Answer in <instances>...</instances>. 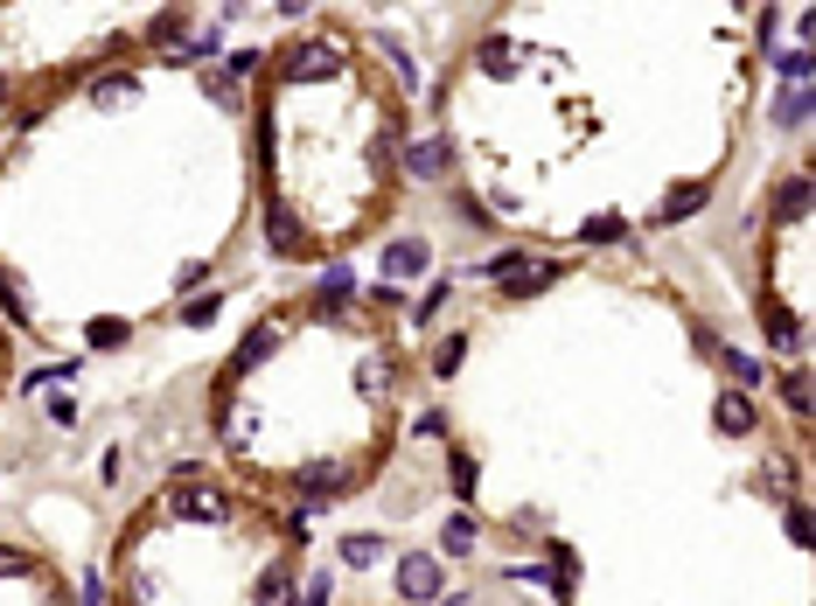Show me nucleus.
Here are the masks:
<instances>
[{
  "mask_svg": "<svg viewBox=\"0 0 816 606\" xmlns=\"http://www.w3.org/2000/svg\"><path fill=\"white\" fill-rule=\"evenodd\" d=\"M161 509L181 516V523H230V509H238V503H230L217 481H203V474H175L168 495H161Z\"/></svg>",
  "mask_w": 816,
  "mask_h": 606,
  "instance_id": "obj_1",
  "label": "nucleus"
},
{
  "mask_svg": "<svg viewBox=\"0 0 816 606\" xmlns=\"http://www.w3.org/2000/svg\"><path fill=\"white\" fill-rule=\"evenodd\" d=\"M446 593V565L433 558V550H405L399 558V599L405 606H433Z\"/></svg>",
  "mask_w": 816,
  "mask_h": 606,
  "instance_id": "obj_2",
  "label": "nucleus"
},
{
  "mask_svg": "<svg viewBox=\"0 0 816 606\" xmlns=\"http://www.w3.org/2000/svg\"><path fill=\"white\" fill-rule=\"evenodd\" d=\"M342 57H350V42H342V36H307V42H301L279 70H286V85H314V77L342 70Z\"/></svg>",
  "mask_w": 816,
  "mask_h": 606,
  "instance_id": "obj_3",
  "label": "nucleus"
},
{
  "mask_svg": "<svg viewBox=\"0 0 816 606\" xmlns=\"http://www.w3.org/2000/svg\"><path fill=\"white\" fill-rule=\"evenodd\" d=\"M279 341H286V321H258L245 341H238V356H230L224 362V377H217V390H230V384H238V377H252L258 370V362H273V349H279Z\"/></svg>",
  "mask_w": 816,
  "mask_h": 606,
  "instance_id": "obj_4",
  "label": "nucleus"
},
{
  "mask_svg": "<svg viewBox=\"0 0 816 606\" xmlns=\"http://www.w3.org/2000/svg\"><path fill=\"white\" fill-rule=\"evenodd\" d=\"M266 245H273L279 258H307V251H314L307 223L294 217V202H279V196H266Z\"/></svg>",
  "mask_w": 816,
  "mask_h": 606,
  "instance_id": "obj_5",
  "label": "nucleus"
},
{
  "mask_svg": "<svg viewBox=\"0 0 816 606\" xmlns=\"http://www.w3.org/2000/svg\"><path fill=\"white\" fill-rule=\"evenodd\" d=\"M712 426H719L726 439H747V433L760 426V411H754L747 390H719V398H712Z\"/></svg>",
  "mask_w": 816,
  "mask_h": 606,
  "instance_id": "obj_6",
  "label": "nucleus"
},
{
  "mask_svg": "<svg viewBox=\"0 0 816 606\" xmlns=\"http://www.w3.org/2000/svg\"><path fill=\"white\" fill-rule=\"evenodd\" d=\"M350 488H356V474H342L335 460L301 467V495H314V503H335V495H350Z\"/></svg>",
  "mask_w": 816,
  "mask_h": 606,
  "instance_id": "obj_7",
  "label": "nucleus"
},
{
  "mask_svg": "<svg viewBox=\"0 0 816 606\" xmlns=\"http://www.w3.org/2000/svg\"><path fill=\"white\" fill-rule=\"evenodd\" d=\"M760 328H768V341H775L781 356H803V321L781 300H760Z\"/></svg>",
  "mask_w": 816,
  "mask_h": 606,
  "instance_id": "obj_8",
  "label": "nucleus"
},
{
  "mask_svg": "<svg viewBox=\"0 0 816 606\" xmlns=\"http://www.w3.org/2000/svg\"><path fill=\"white\" fill-rule=\"evenodd\" d=\"M544 286H559V266H544V258H523V266L503 279V300H538Z\"/></svg>",
  "mask_w": 816,
  "mask_h": 606,
  "instance_id": "obj_9",
  "label": "nucleus"
},
{
  "mask_svg": "<svg viewBox=\"0 0 816 606\" xmlns=\"http://www.w3.org/2000/svg\"><path fill=\"white\" fill-rule=\"evenodd\" d=\"M294 599H301V593H294V565H286V558L252 578V606H294Z\"/></svg>",
  "mask_w": 816,
  "mask_h": 606,
  "instance_id": "obj_10",
  "label": "nucleus"
},
{
  "mask_svg": "<svg viewBox=\"0 0 816 606\" xmlns=\"http://www.w3.org/2000/svg\"><path fill=\"white\" fill-rule=\"evenodd\" d=\"M433 266V251L419 245V237H399V245H384V286L391 279H412V272H426Z\"/></svg>",
  "mask_w": 816,
  "mask_h": 606,
  "instance_id": "obj_11",
  "label": "nucleus"
},
{
  "mask_svg": "<svg viewBox=\"0 0 816 606\" xmlns=\"http://www.w3.org/2000/svg\"><path fill=\"white\" fill-rule=\"evenodd\" d=\"M719 362H726V390H747V398H754V390L760 384H768V362H760V356H747V349H719Z\"/></svg>",
  "mask_w": 816,
  "mask_h": 606,
  "instance_id": "obj_12",
  "label": "nucleus"
},
{
  "mask_svg": "<svg viewBox=\"0 0 816 606\" xmlns=\"http://www.w3.org/2000/svg\"><path fill=\"white\" fill-rule=\"evenodd\" d=\"M405 168H412V181H440V175H446V140H440V133H426V140H412V153H405Z\"/></svg>",
  "mask_w": 816,
  "mask_h": 606,
  "instance_id": "obj_13",
  "label": "nucleus"
},
{
  "mask_svg": "<svg viewBox=\"0 0 816 606\" xmlns=\"http://www.w3.org/2000/svg\"><path fill=\"white\" fill-rule=\"evenodd\" d=\"M140 98V70H105L91 77V105H134Z\"/></svg>",
  "mask_w": 816,
  "mask_h": 606,
  "instance_id": "obj_14",
  "label": "nucleus"
},
{
  "mask_svg": "<svg viewBox=\"0 0 816 606\" xmlns=\"http://www.w3.org/2000/svg\"><path fill=\"white\" fill-rule=\"evenodd\" d=\"M384 550H391V544H384L377 530H356V537H342V544H335V558L350 565V572H363V565H377Z\"/></svg>",
  "mask_w": 816,
  "mask_h": 606,
  "instance_id": "obj_15",
  "label": "nucleus"
},
{
  "mask_svg": "<svg viewBox=\"0 0 816 606\" xmlns=\"http://www.w3.org/2000/svg\"><path fill=\"white\" fill-rule=\"evenodd\" d=\"M705 196H712V189H698V181H684V189H677L670 202H656V217H649V223H684V217H698V209H705Z\"/></svg>",
  "mask_w": 816,
  "mask_h": 606,
  "instance_id": "obj_16",
  "label": "nucleus"
},
{
  "mask_svg": "<svg viewBox=\"0 0 816 606\" xmlns=\"http://www.w3.org/2000/svg\"><path fill=\"white\" fill-rule=\"evenodd\" d=\"M147 42H161V49H168V57H175V49H181V42H189V14H181V8H161V14H154V21H147Z\"/></svg>",
  "mask_w": 816,
  "mask_h": 606,
  "instance_id": "obj_17",
  "label": "nucleus"
},
{
  "mask_svg": "<svg viewBox=\"0 0 816 606\" xmlns=\"http://www.w3.org/2000/svg\"><path fill=\"white\" fill-rule=\"evenodd\" d=\"M203 98H217L224 112H238V105H245V85H238L230 70H203Z\"/></svg>",
  "mask_w": 816,
  "mask_h": 606,
  "instance_id": "obj_18",
  "label": "nucleus"
},
{
  "mask_svg": "<svg viewBox=\"0 0 816 606\" xmlns=\"http://www.w3.org/2000/svg\"><path fill=\"white\" fill-rule=\"evenodd\" d=\"M440 550H446V558H468V550H475V516H446Z\"/></svg>",
  "mask_w": 816,
  "mask_h": 606,
  "instance_id": "obj_19",
  "label": "nucleus"
},
{
  "mask_svg": "<svg viewBox=\"0 0 816 606\" xmlns=\"http://www.w3.org/2000/svg\"><path fill=\"white\" fill-rule=\"evenodd\" d=\"M0 314H8L14 328H29V321H36V314H29V294H21V279H14V272H0Z\"/></svg>",
  "mask_w": 816,
  "mask_h": 606,
  "instance_id": "obj_20",
  "label": "nucleus"
},
{
  "mask_svg": "<svg viewBox=\"0 0 816 606\" xmlns=\"http://www.w3.org/2000/svg\"><path fill=\"white\" fill-rule=\"evenodd\" d=\"M803 119H809V85H788L775 98V126H803Z\"/></svg>",
  "mask_w": 816,
  "mask_h": 606,
  "instance_id": "obj_21",
  "label": "nucleus"
},
{
  "mask_svg": "<svg viewBox=\"0 0 816 606\" xmlns=\"http://www.w3.org/2000/svg\"><path fill=\"white\" fill-rule=\"evenodd\" d=\"M775 217H788V223H796V217H809V181H803V175H796V181H781Z\"/></svg>",
  "mask_w": 816,
  "mask_h": 606,
  "instance_id": "obj_22",
  "label": "nucleus"
},
{
  "mask_svg": "<svg viewBox=\"0 0 816 606\" xmlns=\"http://www.w3.org/2000/svg\"><path fill=\"white\" fill-rule=\"evenodd\" d=\"M760 495H796V460H768V474L754 481Z\"/></svg>",
  "mask_w": 816,
  "mask_h": 606,
  "instance_id": "obj_23",
  "label": "nucleus"
},
{
  "mask_svg": "<svg viewBox=\"0 0 816 606\" xmlns=\"http://www.w3.org/2000/svg\"><path fill=\"white\" fill-rule=\"evenodd\" d=\"M446 481H454V495H475V481H482V474H475V454H461V446H454V460H446Z\"/></svg>",
  "mask_w": 816,
  "mask_h": 606,
  "instance_id": "obj_24",
  "label": "nucleus"
},
{
  "mask_svg": "<svg viewBox=\"0 0 816 606\" xmlns=\"http://www.w3.org/2000/svg\"><path fill=\"white\" fill-rule=\"evenodd\" d=\"M217 307H224V294H217V286H209V294L181 300V321H189V328H203V321H217Z\"/></svg>",
  "mask_w": 816,
  "mask_h": 606,
  "instance_id": "obj_25",
  "label": "nucleus"
},
{
  "mask_svg": "<svg viewBox=\"0 0 816 606\" xmlns=\"http://www.w3.org/2000/svg\"><path fill=\"white\" fill-rule=\"evenodd\" d=\"M134 341V321H91V349H126Z\"/></svg>",
  "mask_w": 816,
  "mask_h": 606,
  "instance_id": "obj_26",
  "label": "nucleus"
},
{
  "mask_svg": "<svg viewBox=\"0 0 816 606\" xmlns=\"http://www.w3.org/2000/svg\"><path fill=\"white\" fill-rule=\"evenodd\" d=\"M615 237H628V223H621V217H587L579 245H615Z\"/></svg>",
  "mask_w": 816,
  "mask_h": 606,
  "instance_id": "obj_27",
  "label": "nucleus"
},
{
  "mask_svg": "<svg viewBox=\"0 0 816 606\" xmlns=\"http://www.w3.org/2000/svg\"><path fill=\"white\" fill-rule=\"evenodd\" d=\"M781 405L796 411V418H809V377H803V370H788V377H781Z\"/></svg>",
  "mask_w": 816,
  "mask_h": 606,
  "instance_id": "obj_28",
  "label": "nucleus"
},
{
  "mask_svg": "<svg viewBox=\"0 0 816 606\" xmlns=\"http://www.w3.org/2000/svg\"><path fill=\"white\" fill-rule=\"evenodd\" d=\"M461 356H468V341H461V335H446L440 349H433V377H454V370H461Z\"/></svg>",
  "mask_w": 816,
  "mask_h": 606,
  "instance_id": "obj_29",
  "label": "nucleus"
},
{
  "mask_svg": "<svg viewBox=\"0 0 816 606\" xmlns=\"http://www.w3.org/2000/svg\"><path fill=\"white\" fill-rule=\"evenodd\" d=\"M0 578H42L29 550H14V544H0Z\"/></svg>",
  "mask_w": 816,
  "mask_h": 606,
  "instance_id": "obj_30",
  "label": "nucleus"
},
{
  "mask_svg": "<svg viewBox=\"0 0 816 606\" xmlns=\"http://www.w3.org/2000/svg\"><path fill=\"white\" fill-rule=\"evenodd\" d=\"M475 63H482V70H510V63H517V42H503V36L482 42V49H475Z\"/></svg>",
  "mask_w": 816,
  "mask_h": 606,
  "instance_id": "obj_31",
  "label": "nucleus"
},
{
  "mask_svg": "<svg viewBox=\"0 0 816 606\" xmlns=\"http://www.w3.org/2000/svg\"><path fill=\"white\" fill-rule=\"evenodd\" d=\"M328 599H335V578H328V572H314L307 586H301V599H294V606H328Z\"/></svg>",
  "mask_w": 816,
  "mask_h": 606,
  "instance_id": "obj_32",
  "label": "nucleus"
},
{
  "mask_svg": "<svg viewBox=\"0 0 816 606\" xmlns=\"http://www.w3.org/2000/svg\"><path fill=\"white\" fill-rule=\"evenodd\" d=\"M440 307H446V279H433V286H426V300H419V307H412V321H419V328H426V321H433V314H440Z\"/></svg>",
  "mask_w": 816,
  "mask_h": 606,
  "instance_id": "obj_33",
  "label": "nucleus"
},
{
  "mask_svg": "<svg viewBox=\"0 0 816 606\" xmlns=\"http://www.w3.org/2000/svg\"><path fill=\"white\" fill-rule=\"evenodd\" d=\"M788 544L809 550V509H803V503H788Z\"/></svg>",
  "mask_w": 816,
  "mask_h": 606,
  "instance_id": "obj_34",
  "label": "nucleus"
},
{
  "mask_svg": "<svg viewBox=\"0 0 816 606\" xmlns=\"http://www.w3.org/2000/svg\"><path fill=\"white\" fill-rule=\"evenodd\" d=\"M279 530H286V544H307V530H314V516H307V509H294V516H286V523H279Z\"/></svg>",
  "mask_w": 816,
  "mask_h": 606,
  "instance_id": "obj_35",
  "label": "nucleus"
},
{
  "mask_svg": "<svg viewBox=\"0 0 816 606\" xmlns=\"http://www.w3.org/2000/svg\"><path fill=\"white\" fill-rule=\"evenodd\" d=\"M399 300H405L399 286H371V307H377V314H399Z\"/></svg>",
  "mask_w": 816,
  "mask_h": 606,
  "instance_id": "obj_36",
  "label": "nucleus"
},
{
  "mask_svg": "<svg viewBox=\"0 0 816 606\" xmlns=\"http://www.w3.org/2000/svg\"><path fill=\"white\" fill-rule=\"evenodd\" d=\"M412 433H419V439H446V418H440V411H426V418H419Z\"/></svg>",
  "mask_w": 816,
  "mask_h": 606,
  "instance_id": "obj_37",
  "label": "nucleus"
},
{
  "mask_svg": "<svg viewBox=\"0 0 816 606\" xmlns=\"http://www.w3.org/2000/svg\"><path fill=\"white\" fill-rule=\"evenodd\" d=\"M258 63H266V57H258V49H238V57H230V77H252Z\"/></svg>",
  "mask_w": 816,
  "mask_h": 606,
  "instance_id": "obj_38",
  "label": "nucleus"
},
{
  "mask_svg": "<svg viewBox=\"0 0 816 606\" xmlns=\"http://www.w3.org/2000/svg\"><path fill=\"white\" fill-rule=\"evenodd\" d=\"M77 606H105V578L98 572H85V599H77Z\"/></svg>",
  "mask_w": 816,
  "mask_h": 606,
  "instance_id": "obj_39",
  "label": "nucleus"
},
{
  "mask_svg": "<svg viewBox=\"0 0 816 606\" xmlns=\"http://www.w3.org/2000/svg\"><path fill=\"white\" fill-rule=\"evenodd\" d=\"M8 98H14V77H8V70H0V112H8Z\"/></svg>",
  "mask_w": 816,
  "mask_h": 606,
  "instance_id": "obj_40",
  "label": "nucleus"
}]
</instances>
